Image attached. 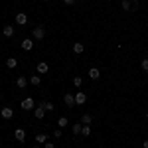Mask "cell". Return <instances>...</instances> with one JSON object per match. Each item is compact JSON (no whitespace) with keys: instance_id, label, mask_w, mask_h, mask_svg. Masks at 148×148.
Wrapping results in <instances>:
<instances>
[{"instance_id":"13","label":"cell","mask_w":148,"mask_h":148,"mask_svg":"<svg viewBox=\"0 0 148 148\" xmlns=\"http://www.w3.org/2000/svg\"><path fill=\"white\" fill-rule=\"evenodd\" d=\"M28 83H30V79H26V77H18V79H16V85H18L20 89H24Z\"/></svg>"},{"instance_id":"2","label":"cell","mask_w":148,"mask_h":148,"mask_svg":"<svg viewBox=\"0 0 148 148\" xmlns=\"http://www.w3.org/2000/svg\"><path fill=\"white\" fill-rule=\"evenodd\" d=\"M44 38H46V28H44V26H38V28L32 30V40H38V42H40V40H44Z\"/></svg>"},{"instance_id":"5","label":"cell","mask_w":148,"mask_h":148,"mask_svg":"<svg viewBox=\"0 0 148 148\" xmlns=\"http://www.w3.org/2000/svg\"><path fill=\"white\" fill-rule=\"evenodd\" d=\"M85 101H87V95H85L83 91L75 93V105H85Z\"/></svg>"},{"instance_id":"3","label":"cell","mask_w":148,"mask_h":148,"mask_svg":"<svg viewBox=\"0 0 148 148\" xmlns=\"http://www.w3.org/2000/svg\"><path fill=\"white\" fill-rule=\"evenodd\" d=\"M22 109L24 111H32V109H36V103L32 97H28V99H24L22 101Z\"/></svg>"},{"instance_id":"27","label":"cell","mask_w":148,"mask_h":148,"mask_svg":"<svg viewBox=\"0 0 148 148\" xmlns=\"http://www.w3.org/2000/svg\"><path fill=\"white\" fill-rule=\"evenodd\" d=\"M44 148H53V142H49V140H47L46 144H44Z\"/></svg>"},{"instance_id":"15","label":"cell","mask_w":148,"mask_h":148,"mask_svg":"<svg viewBox=\"0 0 148 148\" xmlns=\"http://www.w3.org/2000/svg\"><path fill=\"white\" fill-rule=\"evenodd\" d=\"M2 34L6 36V38H12V36H14V26H6V28L2 30Z\"/></svg>"},{"instance_id":"1","label":"cell","mask_w":148,"mask_h":148,"mask_svg":"<svg viewBox=\"0 0 148 148\" xmlns=\"http://www.w3.org/2000/svg\"><path fill=\"white\" fill-rule=\"evenodd\" d=\"M123 10L125 12H136L138 10V0H123Z\"/></svg>"},{"instance_id":"16","label":"cell","mask_w":148,"mask_h":148,"mask_svg":"<svg viewBox=\"0 0 148 148\" xmlns=\"http://www.w3.org/2000/svg\"><path fill=\"white\" fill-rule=\"evenodd\" d=\"M47 63L46 61H40V63H38V73H47Z\"/></svg>"},{"instance_id":"20","label":"cell","mask_w":148,"mask_h":148,"mask_svg":"<svg viewBox=\"0 0 148 148\" xmlns=\"http://www.w3.org/2000/svg\"><path fill=\"white\" fill-rule=\"evenodd\" d=\"M73 51H75V53H83V51H85V46L77 42V44H73Z\"/></svg>"},{"instance_id":"6","label":"cell","mask_w":148,"mask_h":148,"mask_svg":"<svg viewBox=\"0 0 148 148\" xmlns=\"http://www.w3.org/2000/svg\"><path fill=\"white\" fill-rule=\"evenodd\" d=\"M34 114H36V119H38V121H42V119L46 116V109H44V107H40V105H36Z\"/></svg>"},{"instance_id":"4","label":"cell","mask_w":148,"mask_h":148,"mask_svg":"<svg viewBox=\"0 0 148 148\" xmlns=\"http://www.w3.org/2000/svg\"><path fill=\"white\" fill-rule=\"evenodd\" d=\"M16 24H18V26H26V24H28L26 12H18V14H16Z\"/></svg>"},{"instance_id":"10","label":"cell","mask_w":148,"mask_h":148,"mask_svg":"<svg viewBox=\"0 0 148 148\" xmlns=\"http://www.w3.org/2000/svg\"><path fill=\"white\" fill-rule=\"evenodd\" d=\"M99 77H101V71H99V69H97V67H91V69H89V79L97 81V79H99Z\"/></svg>"},{"instance_id":"21","label":"cell","mask_w":148,"mask_h":148,"mask_svg":"<svg viewBox=\"0 0 148 148\" xmlns=\"http://www.w3.org/2000/svg\"><path fill=\"white\" fill-rule=\"evenodd\" d=\"M81 123H83V125H91L93 116H91V114H83V116H81Z\"/></svg>"},{"instance_id":"30","label":"cell","mask_w":148,"mask_h":148,"mask_svg":"<svg viewBox=\"0 0 148 148\" xmlns=\"http://www.w3.org/2000/svg\"><path fill=\"white\" fill-rule=\"evenodd\" d=\"M32 148H40V146H38V144H36V146H32Z\"/></svg>"},{"instance_id":"28","label":"cell","mask_w":148,"mask_h":148,"mask_svg":"<svg viewBox=\"0 0 148 148\" xmlns=\"http://www.w3.org/2000/svg\"><path fill=\"white\" fill-rule=\"evenodd\" d=\"M63 2H65V4H67V6H71V4H73V2H75V0H63Z\"/></svg>"},{"instance_id":"24","label":"cell","mask_w":148,"mask_h":148,"mask_svg":"<svg viewBox=\"0 0 148 148\" xmlns=\"http://www.w3.org/2000/svg\"><path fill=\"white\" fill-rule=\"evenodd\" d=\"M140 67L144 69V71H148V57H144V59L140 61Z\"/></svg>"},{"instance_id":"22","label":"cell","mask_w":148,"mask_h":148,"mask_svg":"<svg viewBox=\"0 0 148 148\" xmlns=\"http://www.w3.org/2000/svg\"><path fill=\"white\" fill-rule=\"evenodd\" d=\"M57 125H59V128H63V126H67V125H69L67 116H59V121H57Z\"/></svg>"},{"instance_id":"31","label":"cell","mask_w":148,"mask_h":148,"mask_svg":"<svg viewBox=\"0 0 148 148\" xmlns=\"http://www.w3.org/2000/svg\"><path fill=\"white\" fill-rule=\"evenodd\" d=\"M46 2H49V0H46Z\"/></svg>"},{"instance_id":"12","label":"cell","mask_w":148,"mask_h":148,"mask_svg":"<svg viewBox=\"0 0 148 148\" xmlns=\"http://www.w3.org/2000/svg\"><path fill=\"white\" fill-rule=\"evenodd\" d=\"M46 142H47V134H44V132L36 134V144H46Z\"/></svg>"},{"instance_id":"26","label":"cell","mask_w":148,"mask_h":148,"mask_svg":"<svg viewBox=\"0 0 148 148\" xmlns=\"http://www.w3.org/2000/svg\"><path fill=\"white\" fill-rule=\"evenodd\" d=\"M53 136H56V138L61 136V128H56V130H53Z\"/></svg>"},{"instance_id":"23","label":"cell","mask_w":148,"mask_h":148,"mask_svg":"<svg viewBox=\"0 0 148 148\" xmlns=\"http://www.w3.org/2000/svg\"><path fill=\"white\" fill-rule=\"evenodd\" d=\"M81 128H83V125H81V123L73 125V134H75V136H77V134H81Z\"/></svg>"},{"instance_id":"8","label":"cell","mask_w":148,"mask_h":148,"mask_svg":"<svg viewBox=\"0 0 148 148\" xmlns=\"http://www.w3.org/2000/svg\"><path fill=\"white\" fill-rule=\"evenodd\" d=\"M63 103H65L67 107H73V105H75V95H71V93L63 95Z\"/></svg>"},{"instance_id":"7","label":"cell","mask_w":148,"mask_h":148,"mask_svg":"<svg viewBox=\"0 0 148 148\" xmlns=\"http://www.w3.org/2000/svg\"><path fill=\"white\" fill-rule=\"evenodd\" d=\"M0 114H2V119H6V121H8V119H12V116H14V111H12L10 107H4V109L0 111Z\"/></svg>"},{"instance_id":"29","label":"cell","mask_w":148,"mask_h":148,"mask_svg":"<svg viewBox=\"0 0 148 148\" xmlns=\"http://www.w3.org/2000/svg\"><path fill=\"white\" fill-rule=\"evenodd\" d=\"M142 146H144V148H148V140H144V142H142Z\"/></svg>"},{"instance_id":"17","label":"cell","mask_w":148,"mask_h":148,"mask_svg":"<svg viewBox=\"0 0 148 148\" xmlns=\"http://www.w3.org/2000/svg\"><path fill=\"white\" fill-rule=\"evenodd\" d=\"M40 83H42V77H40V75H32V77H30V85H34V87H38Z\"/></svg>"},{"instance_id":"25","label":"cell","mask_w":148,"mask_h":148,"mask_svg":"<svg viewBox=\"0 0 148 148\" xmlns=\"http://www.w3.org/2000/svg\"><path fill=\"white\" fill-rule=\"evenodd\" d=\"M81 83H83V79H81V77H73V85H75V87H79Z\"/></svg>"},{"instance_id":"18","label":"cell","mask_w":148,"mask_h":148,"mask_svg":"<svg viewBox=\"0 0 148 148\" xmlns=\"http://www.w3.org/2000/svg\"><path fill=\"white\" fill-rule=\"evenodd\" d=\"M81 134H83V138L91 136V126H89V125H83V128H81Z\"/></svg>"},{"instance_id":"14","label":"cell","mask_w":148,"mask_h":148,"mask_svg":"<svg viewBox=\"0 0 148 148\" xmlns=\"http://www.w3.org/2000/svg\"><path fill=\"white\" fill-rule=\"evenodd\" d=\"M40 107H44L46 109V113H49V111H53V103H49V101H44V103H38Z\"/></svg>"},{"instance_id":"9","label":"cell","mask_w":148,"mask_h":148,"mask_svg":"<svg viewBox=\"0 0 148 148\" xmlns=\"http://www.w3.org/2000/svg\"><path fill=\"white\" fill-rule=\"evenodd\" d=\"M32 47H34V40H32V38H26V40L22 42V49H26V51H30Z\"/></svg>"},{"instance_id":"19","label":"cell","mask_w":148,"mask_h":148,"mask_svg":"<svg viewBox=\"0 0 148 148\" xmlns=\"http://www.w3.org/2000/svg\"><path fill=\"white\" fill-rule=\"evenodd\" d=\"M18 65V61H16V57H10V59H6V67L8 69H14Z\"/></svg>"},{"instance_id":"11","label":"cell","mask_w":148,"mask_h":148,"mask_svg":"<svg viewBox=\"0 0 148 148\" xmlns=\"http://www.w3.org/2000/svg\"><path fill=\"white\" fill-rule=\"evenodd\" d=\"M14 136H16L18 142H24V140H26V132H24L22 128H16V130H14Z\"/></svg>"}]
</instances>
